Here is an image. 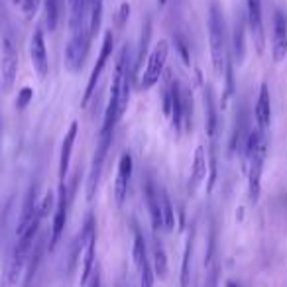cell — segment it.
I'll return each instance as SVG.
<instances>
[{"instance_id": "cell-24", "label": "cell", "mask_w": 287, "mask_h": 287, "mask_svg": "<svg viewBox=\"0 0 287 287\" xmlns=\"http://www.w3.org/2000/svg\"><path fill=\"white\" fill-rule=\"evenodd\" d=\"M160 205H162V218H163V228L167 232H171L175 228V212H173V205H171V199L167 195V191L163 187H160Z\"/></svg>"}, {"instance_id": "cell-7", "label": "cell", "mask_w": 287, "mask_h": 287, "mask_svg": "<svg viewBox=\"0 0 287 287\" xmlns=\"http://www.w3.org/2000/svg\"><path fill=\"white\" fill-rule=\"evenodd\" d=\"M113 50H114V34H113V30H108V32L104 34V38H102V48H100L99 59H97L93 71H91L87 87H85V95H83V99H81V106H83V108H85L89 102H91V99H93L100 77H102V71H104V67L108 65V59L113 57Z\"/></svg>"}, {"instance_id": "cell-31", "label": "cell", "mask_w": 287, "mask_h": 287, "mask_svg": "<svg viewBox=\"0 0 287 287\" xmlns=\"http://www.w3.org/2000/svg\"><path fill=\"white\" fill-rule=\"evenodd\" d=\"M205 287H218V266H214L211 270V274L207 277V283Z\"/></svg>"}, {"instance_id": "cell-30", "label": "cell", "mask_w": 287, "mask_h": 287, "mask_svg": "<svg viewBox=\"0 0 287 287\" xmlns=\"http://www.w3.org/2000/svg\"><path fill=\"white\" fill-rule=\"evenodd\" d=\"M39 2H41V0H22V12H24L26 18H32V16L36 14Z\"/></svg>"}, {"instance_id": "cell-27", "label": "cell", "mask_w": 287, "mask_h": 287, "mask_svg": "<svg viewBox=\"0 0 287 287\" xmlns=\"http://www.w3.org/2000/svg\"><path fill=\"white\" fill-rule=\"evenodd\" d=\"M32 99H34V91H32V89L30 87L20 89L18 99H16V108H18V111H26V108H28V104L32 102Z\"/></svg>"}, {"instance_id": "cell-10", "label": "cell", "mask_w": 287, "mask_h": 287, "mask_svg": "<svg viewBox=\"0 0 287 287\" xmlns=\"http://www.w3.org/2000/svg\"><path fill=\"white\" fill-rule=\"evenodd\" d=\"M30 57H32V65L36 69L39 79H46L50 73V57H48V48H46V38L43 32L36 28L32 38H30Z\"/></svg>"}, {"instance_id": "cell-3", "label": "cell", "mask_w": 287, "mask_h": 287, "mask_svg": "<svg viewBox=\"0 0 287 287\" xmlns=\"http://www.w3.org/2000/svg\"><path fill=\"white\" fill-rule=\"evenodd\" d=\"M209 43H211V59L212 69L218 79H225L226 67L230 65V53H228V36H226V22L223 16V8L216 0H212L209 6Z\"/></svg>"}, {"instance_id": "cell-17", "label": "cell", "mask_w": 287, "mask_h": 287, "mask_svg": "<svg viewBox=\"0 0 287 287\" xmlns=\"http://www.w3.org/2000/svg\"><path fill=\"white\" fill-rule=\"evenodd\" d=\"M95 254H97V226L91 230L85 244V254H83V270H81V285H87L89 277L93 275L95 268Z\"/></svg>"}, {"instance_id": "cell-23", "label": "cell", "mask_w": 287, "mask_h": 287, "mask_svg": "<svg viewBox=\"0 0 287 287\" xmlns=\"http://www.w3.org/2000/svg\"><path fill=\"white\" fill-rule=\"evenodd\" d=\"M43 6H46V24L50 32H55L59 20H61V8H63V0H43Z\"/></svg>"}, {"instance_id": "cell-1", "label": "cell", "mask_w": 287, "mask_h": 287, "mask_svg": "<svg viewBox=\"0 0 287 287\" xmlns=\"http://www.w3.org/2000/svg\"><path fill=\"white\" fill-rule=\"evenodd\" d=\"M130 89H132V61H130V48L126 43L114 69L111 93H108V104L104 111V122L100 132H114L116 122L124 116L128 102H130Z\"/></svg>"}, {"instance_id": "cell-28", "label": "cell", "mask_w": 287, "mask_h": 287, "mask_svg": "<svg viewBox=\"0 0 287 287\" xmlns=\"http://www.w3.org/2000/svg\"><path fill=\"white\" fill-rule=\"evenodd\" d=\"M53 207H55V197H53V193H51V191H48V193L43 195L41 203H39V214H41V218H46Z\"/></svg>"}, {"instance_id": "cell-29", "label": "cell", "mask_w": 287, "mask_h": 287, "mask_svg": "<svg viewBox=\"0 0 287 287\" xmlns=\"http://www.w3.org/2000/svg\"><path fill=\"white\" fill-rule=\"evenodd\" d=\"M128 18H130V4H128V2H122L120 8H118V16H116V24H118L120 30L126 26Z\"/></svg>"}, {"instance_id": "cell-14", "label": "cell", "mask_w": 287, "mask_h": 287, "mask_svg": "<svg viewBox=\"0 0 287 287\" xmlns=\"http://www.w3.org/2000/svg\"><path fill=\"white\" fill-rule=\"evenodd\" d=\"M77 134H79V122L73 120L65 136H63L61 142V151H59V183L65 181V177L69 173V165H71V153H73V148H75V140Z\"/></svg>"}, {"instance_id": "cell-20", "label": "cell", "mask_w": 287, "mask_h": 287, "mask_svg": "<svg viewBox=\"0 0 287 287\" xmlns=\"http://www.w3.org/2000/svg\"><path fill=\"white\" fill-rule=\"evenodd\" d=\"M244 18H238L234 24V34H232V51L238 63L244 61L246 55V30H244Z\"/></svg>"}, {"instance_id": "cell-34", "label": "cell", "mask_w": 287, "mask_h": 287, "mask_svg": "<svg viewBox=\"0 0 287 287\" xmlns=\"http://www.w3.org/2000/svg\"><path fill=\"white\" fill-rule=\"evenodd\" d=\"M160 4H165V0H160Z\"/></svg>"}, {"instance_id": "cell-5", "label": "cell", "mask_w": 287, "mask_h": 287, "mask_svg": "<svg viewBox=\"0 0 287 287\" xmlns=\"http://www.w3.org/2000/svg\"><path fill=\"white\" fill-rule=\"evenodd\" d=\"M91 41L93 39L89 36V26L77 28V30H69V41L65 46V67L71 73L81 71Z\"/></svg>"}, {"instance_id": "cell-15", "label": "cell", "mask_w": 287, "mask_h": 287, "mask_svg": "<svg viewBox=\"0 0 287 287\" xmlns=\"http://www.w3.org/2000/svg\"><path fill=\"white\" fill-rule=\"evenodd\" d=\"M144 199H146L148 211H150L151 228H153V232H158V230L163 228V218H162V205H160V187L153 181H146Z\"/></svg>"}, {"instance_id": "cell-22", "label": "cell", "mask_w": 287, "mask_h": 287, "mask_svg": "<svg viewBox=\"0 0 287 287\" xmlns=\"http://www.w3.org/2000/svg\"><path fill=\"white\" fill-rule=\"evenodd\" d=\"M151 268H153V274L158 277H165L167 275V254L163 250V244L156 238L153 240V252H151Z\"/></svg>"}, {"instance_id": "cell-12", "label": "cell", "mask_w": 287, "mask_h": 287, "mask_svg": "<svg viewBox=\"0 0 287 287\" xmlns=\"http://www.w3.org/2000/svg\"><path fill=\"white\" fill-rule=\"evenodd\" d=\"M246 10H248V26H250V34L254 38V46H256V51L262 55L263 48H266L262 0H246Z\"/></svg>"}, {"instance_id": "cell-33", "label": "cell", "mask_w": 287, "mask_h": 287, "mask_svg": "<svg viewBox=\"0 0 287 287\" xmlns=\"http://www.w3.org/2000/svg\"><path fill=\"white\" fill-rule=\"evenodd\" d=\"M226 287H238V285L234 283V281H226Z\"/></svg>"}, {"instance_id": "cell-11", "label": "cell", "mask_w": 287, "mask_h": 287, "mask_svg": "<svg viewBox=\"0 0 287 287\" xmlns=\"http://www.w3.org/2000/svg\"><path fill=\"white\" fill-rule=\"evenodd\" d=\"M287 55V16L275 10L272 20V57L275 63L283 61Z\"/></svg>"}, {"instance_id": "cell-25", "label": "cell", "mask_w": 287, "mask_h": 287, "mask_svg": "<svg viewBox=\"0 0 287 287\" xmlns=\"http://www.w3.org/2000/svg\"><path fill=\"white\" fill-rule=\"evenodd\" d=\"M191 256H193V230L189 232L185 252H183V266H181V287L189 285L191 279Z\"/></svg>"}, {"instance_id": "cell-18", "label": "cell", "mask_w": 287, "mask_h": 287, "mask_svg": "<svg viewBox=\"0 0 287 287\" xmlns=\"http://www.w3.org/2000/svg\"><path fill=\"white\" fill-rule=\"evenodd\" d=\"M207 171H209V165H207L205 148H203V146H197V150H195V160H193V167H191V181H189L191 193L203 183V179L207 177Z\"/></svg>"}, {"instance_id": "cell-16", "label": "cell", "mask_w": 287, "mask_h": 287, "mask_svg": "<svg viewBox=\"0 0 287 287\" xmlns=\"http://www.w3.org/2000/svg\"><path fill=\"white\" fill-rule=\"evenodd\" d=\"M254 116H256L258 128L266 132V128L272 124V99H270V87H268V83L260 85V93H258V100H256Z\"/></svg>"}, {"instance_id": "cell-6", "label": "cell", "mask_w": 287, "mask_h": 287, "mask_svg": "<svg viewBox=\"0 0 287 287\" xmlns=\"http://www.w3.org/2000/svg\"><path fill=\"white\" fill-rule=\"evenodd\" d=\"M113 134L114 132H100L99 140H97V148H95V156H93V162L89 167V177H87V199L93 201L97 187H99L100 175H102V167L106 162V156L108 150L113 146Z\"/></svg>"}, {"instance_id": "cell-19", "label": "cell", "mask_w": 287, "mask_h": 287, "mask_svg": "<svg viewBox=\"0 0 287 287\" xmlns=\"http://www.w3.org/2000/svg\"><path fill=\"white\" fill-rule=\"evenodd\" d=\"M43 248H46V238L43 236L36 238L34 248H32V254H30V258H28V274H26L24 287L32 285L34 277H36V274H38L39 263H41V260H43Z\"/></svg>"}, {"instance_id": "cell-2", "label": "cell", "mask_w": 287, "mask_h": 287, "mask_svg": "<svg viewBox=\"0 0 287 287\" xmlns=\"http://www.w3.org/2000/svg\"><path fill=\"white\" fill-rule=\"evenodd\" d=\"M266 156H268L266 132L256 126V128L250 130L246 148H244V167H246V175H248V197L250 203H254V205L260 201V193H262V175Z\"/></svg>"}, {"instance_id": "cell-21", "label": "cell", "mask_w": 287, "mask_h": 287, "mask_svg": "<svg viewBox=\"0 0 287 287\" xmlns=\"http://www.w3.org/2000/svg\"><path fill=\"white\" fill-rule=\"evenodd\" d=\"M100 22H102V0H89L87 26H89V36H91V39L99 34Z\"/></svg>"}, {"instance_id": "cell-32", "label": "cell", "mask_w": 287, "mask_h": 287, "mask_svg": "<svg viewBox=\"0 0 287 287\" xmlns=\"http://www.w3.org/2000/svg\"><path fill=\"white\" fill-rule=\"evenodd\" d=\"M91 287H100V274L99 270L93 272V281H91Z\"/></svg>"}, {"instance_id": "cell-13", "label": "cell", "mask_w": 287, "mask_h": 287, "mask_svg": "<svg viewBox=\"0 0 287 287\" xmlns=\"http://www.w3.org/2000/svg\"><path fill=\"white\" fill-rule=\"evenodd\" d=\"M132 156L124 151L118 160V171H116V179H114V199L116 205L122 207L124 205L126 197H128V189H130V181H132Z\"/></svg>"}, {"instance_id": "cell-26", "label": "cell", "mask_w": 287, "mask_h": 287, "mask_svg": "<svg viewBox=\"0 0 287 287\" xmlns=\"http://www.w3.org/2000/svg\"><path fill=\"white\" fill-rule=\"evenodd\" d=\"M138 274H140V287H153V268H151L150 258L136 266Z\"/></svg>"}, {"instance_id": "cell-9", "label": "cell", "mask_w": 287, "mask_h": 287, "mask_svg": "<svg viewBox=\"0 0 287 287\" xmlns=\"http://www.w3.org/2000/svg\"><path fill=\"white\" fill-rule=\"evenodd\" d=\"M16 75H18V51L14 46V39L6 36L2 41V91L4 93H12Z\"/></svg>"}, {"instance_id": "cell-8", "label": "cell", "mask_w": 287, "mask_h": 287, "mask_svg": "<svg viewBox=\"0 0 287 287\" xmlns=\"http://www.w3.org/2000/svg\"><path fill=\"white\" fill-rule=\"evenodd\" d=\"M69 189L67 183L61 181L59 189H57V201H55V211H53V223H51V236H50V250H53L57 246L59 238H61L65 225H67V212H69Z\"/></svg>"}, {"instance_id": "cell-4", "label": "cell", "mask_w": 287, "mask_h": 287, "mask_svg": "<svg viewBox=\"0 0 287 287\" xmlns=\"http://www.w3.org/2000/svg\"><path fill=\"white\" fill-rule=\"evenodd\" d=\"M167 55H169V43L165 39H160L153 46V50L150 51L148 61H146V69L140 75V81H138V89L140 91H150L151 87H156L160 83V79L163 75V69H165Z\"/></svg>"}]
</instances>
